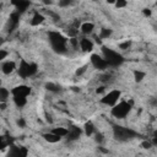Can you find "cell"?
Here are the masks:
<instances>
[{
    "label": "cell",
    "instance_id": "cell-35",
    "mask_svg": "<svg viewBox=\"0 0 157 157\" xmlns=\"http://www.w3.org/2000/svg\"><path fill=\"white\" fill-rule=\"evenodd\" d=\"M142 13H144L145 16H151V10L150 9H144Z\"/></svg>",
    "mask_w": 157,
    "mask_h": 157
},
{
    "label": "cell",
    "instance_id": "cell-6",
    "mask_svg": "<svg viewBox=\"0 0 157 157\" xmlns=\"http://www.w3.org/2000/svg\"><path fill=\"white\" fill-rule=\"evenodd\" d=\"M91 63H92V65L98 70H104V69H107L109 66L107 64V61L104 60V58L100 57L98 54H92L91 55Z\"/></svg>",
    "mask_w": 157,
    "mask_h": 157
},
{
    "label": "cell",
    "instance_id": "cell-18",
    "mask_svg": "<svg viewBox=\"0 0 157 157\" xmlns=\"http://www.w3.org/2000/svg\"><path fill=\"white\" fill-rule=\"evenodd\" d=\"M9 97V91L0 86V102H6Z\"/></svg>",
    "mask_w": 157,
    "mask_h": 157
},
{
    "label": "cell",
    "instance_id": "cell-24",
    "mask_svg": "<svg viewBox=\"0 0 157 157\" xmlns=\"http://www.w3.org/2000/svg\"><path fill=\"white\" fill-rule=\"evenodd\" d=\"M46 88H47L48 91H52V92H58V91H59V87L55 85V83H52V82L46 83Z\"/></svg>",
    "mask_w": 157,
    "mask_h": 157
},
{
    "label": "cell",
    "instance_id": "cell-1",
    "mask_svg": "<svg viewBox=\"0 0 157 157\" xmlns=\"http://www.w3.org/2000/svg\"><path fill=\"white\" fill-rule=\"evenodd\" d=\"M49 41L53 49L57 53H65L66 52V38L59 32H49Z\"/></svg>",
    "mask_w": 157,
    "mask_h": 157
},
{
    "label": "cell",
    "instance_id": "cell-31",
    "mask_svg": "<svg viewBox=\"0 0 157 157\" xmlns=\"http://www.w3.org/2000/svg\"><path fill=\"white\" fill-rule=\"evenodd\" d=\"M10 1H11V4L15 6V7H17L18 5H21V4H22L24 1H25V0H10Z\"/></svg>",
    "mask_w": 157,
    "mask_h": 157
},
{
    "label": "cell",
    "instance_id": "cell-15",
    "mask_svg": "<svg viewBox=\"0 0 157 157\" xmlns=\"http://www.w3.org/2000/svg\"><path fill=\"white\" fill-rule=\"evenodd\" d=\"M10 22H11V27H10L9 31H13L18 25V13H14V14L10 15Z\"/></svg>",
    "mask_w": 157,
    "mask_h": 157
},
{
    "label": "cell",
    "instance_id": "cell-3",
    "mask_svg": "<svg viewBox=\"0 0 157 157\" xmlns=\"http://www.w3.org/2000/svg\"><path fill=\"white\" fill-rule=\"evenodd\" d=\"M102 52H103V55H104V60H106L107 64L111 65V66H119L124 61V59H123V57L120 54H118L117 52H114V50H112L109 48L103 47Z\"/></svg>",
    "mask_w": 157,
    "mask_h": 157
},
{
    "label": "cell",
    "instance_id": "cell-19",
    "mask_svg": "<svg viewBox=\"0 0 157 157\" xmlns=\"http://www.w3.org/2000/svg\"><path fill=\"white\" fill-rule=\"evenodd\" d=\"M68 129H65V128H55V129H53V133L54 134H57V135H59L60 138H64V136H66L68 135Z\"/></svg>",
    "mask_w": 157,
    "mask_h": 157
},
{
    "label": "cell",
    "instance_id": "cell-21",
    "mask_svg": "<svg viewBox=\"0 0 157 157\" xmlns=\"http://www.w3.org/2000/svg\"><path fill=\"white\" fill-rule=\"evenodd\" d=\"M9 156H16V157H21V153H20V147H16V146H11V150L9 151Z\"/></svg>",
    "mask_w": 157,
    "mask_h": 157
},
{
    "label": "cell",
    "instance_id": "cell-33",
    "mask_svg": "<svg viewBox=\"0 0 157 157\" xmlns=\"http://www.w3.org/2000/svg\"><path fill=\"white\" fill-rule=\"evenodd\" d=\"M20 153H21V157H26L27 156V150L25 147H20Z\"/></svg>",
    "mask_w": 157,
    "mask_h": 157
},
{
    "label": "cell",
    "instance_id": "cell-7",
    "mask_svg": "<svg viewBox=\"0 0 157 157\" xmlns=\"http://www.w3.org/2000/svg\"><path fill=\"white\" fill-rule=\"evenodd\" d=\"M11 93H13V96H25V97H27L31 93V88L26 85H20V86H16L15 88H13Z\"/></svg>",
    "mask_w": 157,
    "mask_h": 157
},
{
    "label": "cell",
    "instance_id": "cell-25",
    "mask_svg": "<svg viewBox=\"0 0 157 157\" xmlns=\"http://www.w3.org/2000/svg\"><path fill=\"white\" fill-rule=\"evenodd\" d=\"M36 72H37V64L31 63V64H29V76H33Z\"/></svg>",
    "mask_w": 157,
    "mask_h": 157
},
{
    "label": "cell",
    "instance_id": "cell-13",
    "mask_svg": "<svg viewBox=\"0 0 157 157\" xmlns=\"http://www.w3.org/2000/svg\"><path fill=\"white\" fill-rule=\"evenodd\" d=\"M43 21H44V16L43 15L39 14V13H35L32 20H31V25H32V26H38V25H41L42 22H43Z\"/></svg>",
    "mask_w": 157,
    "mask_h": 157
},
{
    "label": "cell",
    "instance_id": "cell-26",
    "mask_svg": "<svg viewBox=\"0 0 157 157\" xmlns=\"http://www.w3.org/2000/svg\"><path fill=\"white\" fill-rule=\"evenodd\" d=\"M116 6L118 7V9H122V7H125L127 6V4H128V1L127 0H116Z\"/></svg>",
    "mask_w": 157,
    "mask_h": 157
},
{
    "label": "cell",
    "instance_id": "cell-43",
    "mask_svg": "<svg viewBox=\"0 0 157 157\" xmlns=\"http://www.w3.org/2000/svg\"><path fill=\"white\" fill-rule=\"evenodd\" d=\"M0 85H1V81H0Z\"/></svg>",
    "mask_w": 157,
    "mask_h": 157
},
{
    "label": "cell",
    "instance_id": "cell-27",
    "mask_svg": "<svg viewBox=\"0 0 157 157\" xmlns=\"http://www.w3.org/2000/svg\"><path fill=\"white\" fill-rule=\"evenodd\" d=\"M130 46H131V41H125V42H123V43L119 44V48L120 49H128Z\"/></svg>",
    "mask_w": 157,
    "mask_h": 157
},
{
    "label": "cell",
    "instance_id": "cell-28",
    "mask_svg": "<svg viewBox=\"0 0 157 157\" xmlns=\"http://www.w3.org/2000/svg\"><path fill=\"white\" fill-rule=\"evenodd\" d=\"M141 146H142V149H146V150H147V149H151V147H152V144H151L150 141H142V142H141Z\"/></svg>",
    "mask_w": 157,
    "mask_h": 157
},
{
    "label": "cell",
    "instance_id": "cell-29",
    "mask_svg": "<svg viewBox=\"0 0 157 157\" xmlns=\"http://www.w3.org/2000/svg\"><path fill=\"white\" fill-rule=\"evenodd\" d=\"M70 4V0H59V6L60 7H65Z\"/></svg>",
    "mask_w": 157,
    "mask_h": 157
},
{
    "label": "cell",
    "instance_id": "cell-20",
    "mask_svg": "<svg viewBox=\"0 0 157 157\" xmlns=\"http://www.w3.org/2000/svg\"><path fill=\"white\" fill-rule=\"evenodd\" d=\"M93 130H95V127H93V124L91 123V122H87L86 124H85V133H86V135H92V133H93Z\"/></svg>",
    "mask_w": 157,
    "mask_h": 157
},
{
    "label": "cell",
    "instance_id": "cell-16",
    "mask_svg": "<svg viewBox=\"0 0 157 157\" xmlns=\"http://www.w3.org/2000/svg\"><path fill=\"white\" fill-rule=\"evenodd\" d=\"M80 28H81V31L83 33H91L92 31H93V28H95V25L93 24H91V22H85V24H82L81 26H80Z\"/></svg>",
    "mask_w": 157,
    "mask_h": 157
},
{
    "label": "cell",
    "instance_id": "cell-41",
    "mask_svg": "<svg viewBox=\"0 0 157 157\" xmlns=\"http://www.w3.org/2000/svg\"><path fill=\"white\" fill-rule=\"evenodd\" d=\"M44 4H50V0H43Z\"/></svg>",
    "mask_w": 157,
    "mask_h": 157
},
{
    "label": "cell",
    "instance_id": "cell-34",
    "mask_svg": "<svg viewBox=\"0 0 157 157\" xmlns=\"http://www.w3.org/2000/svg\"><path fill=\"white\" fill-rule=\"evenodd\" d=\"M70 43H71L72 46H74V47L76 48V47H77V39H76L75 37H72V38L70 39Z\"/></svg>",
    "mask_w": 157,
    "mask_h": 157
},
{
    "label": "cell",
    "instance_id": "cell-12",
    "mask_svg": "<svg viewBox=\"0 0 157 157\" xmlns=\"http://www.w3.org/2000/svg\"><path fill=\"white\" fill-rule=\"evenodd\" d=\"M43 138H44L46 141L52 142V144H55V142L60 141V139H61V138L59 136V135H57V134H54V133H50V134H43Z\"/></svg>",
    "mask_w": 157,
    "mask_h": 157
},
{
    "label": "cell",
    "instance_id": "cell-8",
    "mask_svg": "<svg viewBox=\"0 0 157 157\" xmlns=\"http://www.w3.org/2000/svg\"><path fill=\"white\" fill-rule=\"evenodd\" d=\"M18 75L22 79H27L29 77V63H27L26 60H21V64L18 68Z\"/></svg>",
    "mask_w": 157,
    "mask_h": 157
},
{
    "label": "cell",
    "instance_id": "cell-14",
    "mask_svg": "<svg viewBox=\"0 0 157 157\" xmlns=\"http://www.w3.org/2000/svg\"><path fill=\"white\" fill-rule=\"evenodd\" d=\"M14 102H15V104L18 108H22V107L26 106L27 100H26L25 96H14Z\"/></svg>",
    "mask_w": 157,
    "mask_h": 157
},
{
    "label": "cell",
    "instance_id": "cell-11",
    "mask_svg": "<svg viewBox=\"0 0 157 157\" xmlns=\"http://www.w3.org/2000/svg\"><path fill=\"white\" fill-rule=\"evenodd\" d=\"M80 47L83 52H91L93 49V43L87 38H82L80 41Z\"/></svg>",
    "mask_w": 157,
    "mask_h": 157
},
{
    "label": "cell",
    "instance_id": "cell-36",
    "mask_svg": "<svg viewBox=\"0 0 157 157\" xmlns=\"http://www.w3.org/2000/svg\"><path fill=\"white\" fill-rule=\"evenodd\" d=\"M102 140H103V135L102 134H97L96 135V141L97 142H102Z\"/></svg>",
    "mask_w": 157,
    "mask_h": 157
},
{
    "label": "cell",
    "instance_id": "cell-22",
    "mask_svg": "<svg viewBox=\"0 0 157 157\" xmlns=\"http://www.w3.org/2000/svg\"><path fill=\"white\" fill-rule=\"evenodd\" d=\"M28 6H29V1H28V0H25V1H24L22 4L18 5V6L16 7V9H17V13H24Z\"/></svg>",
    "mask_w": 157,
    "mask_h": 157
},
{
    "label": "cell",
    "instance_id": "cell-40",
    "mask_svg": "<svg viewBox=\"0 0 157 157\" xmlns=\"http://www.w3.org/2000/svg\"><path fill=\"white\" fill-rule=\"evenodd\" d=\"M106 1H107L108 4H114V3H116V0H106Z\"/></svg>",
    "mask_w": 157,
    "mask_h": 157
},
{
    "label": "cell",
    "instance_id": "cell-10",
    "mask_svg": "<svg viewBox=\"0 0 157 157\" xmlns=\"http://www.w3.org/2000/svg\"><path fill=\"white\" fill-rule=\"evenodd\" d=\"M15 69H16V65H15L14 61H6V63H4L3 68H1V70H3V72H4L5 75H10Z\"/></svg>",
    "mask_w": 157,
    "mask_h": 157
},
{
    "label": "cell",
    "instance_id": "cell-17",
    "mask_svg": "<svg viewBox=\"0 0 157 157\" xmlns=\"http://www.w3.org/2000/svg\"><path fill=\"white\" fill-rule=\"evenodd\" d=\"M145 72L144 71H139V70H135L134 71V80L136 82H141L145 79Z\"/></svg>",
    "mask_w": 157,
    "mask_h": 157
},
{
    "label": "cell",
    "instance_id": "cell-23",
    "mask_svg": "<svg viewBox=\"0 0 157 157\" xmlns=\"http://www.w3.org/2000/svg\"><path fill=\"white\" fill-rule=\"evenodd\" d=\"M112 35V31L108 28H102L101 29V33H100V38H108Z\"/></svg>",
    "mask_w": 157,
    "mask_h": 157
},
{
    "label": "cell",
    "instance_id": "cell-30",
    "mask_svg": "<svg viewBox=\"0 0 157 157\" xmlns=\"http://www.w3.org/2000/svg\"><path fill=\"white\" fill-rule=\"evenodd\" d=\"M86 65H83V66H81V68H79L77 70H76V75H82L83 74V72H85L86 71Z\"/></svg>",
    "mask_w": 157,
    "mask_h": 157
},
{
    "label": "cell",
    "instance_id": "cell-37",
    "mask_svg": "<svg viewBox=\"0 0 157 157\" xmlns=\"http://www.w3.org/2000/svg\"><path fill=\"white\" fill-rule=\"evenodd\" d=\"M17 124H18V127L24 128V127H25V120H24V119H20V120L17 122Z\"/></svg>",
    "mask_w": 157,
    "mask_h": 157
},
{
    "label": "cell",
    "instance_id": "cell-32",
    "mask_svg": "<svg viewBox=\"0 0 157 157\" xmlns=\"http://www.w3.org/2000/svg\"><path fill=\"white\" fill-rule=\"evenodd\" d=\"M7 57V52L6 50H0V60H3Z\"/></svg>",
    "mask_w": 157,
    "mask_h": 157
},
{
    "label": "cell",
    "instance_id": "cell-4",
    "mask_svg": "<svg viewBox=\"0 0 157 157\" xmlns=\"http://www.w3.org/2000/svg\"><path fill=\"white\" fill-rule=\"evenodd\" d=\"M113 133H114V138L120 141H127L134 136H136V133L134 130L128 129V128H123V127H117V125L113 128Z\"/></svg>",
    "mask_w": 157,
    "mask_h": 157
},
{
    "label": "cell",
    "instance_id": "cell-38",
    "mask_svg": "<svg viewBox=\"0 0 157 157\" xmlns=\"http://www.w3.org/2000/svg\"><path fill=\"white\" fill-rule=\"evenodd\" d=\"M5 108H6V103L5 102H0V109L4 111Z\"/></svg>",
    "mask_w": 157,
    "mask_h": 157
},
{
    "label": "cell",
    "instance_id": "cell-5",
    "mask_svg": "<svg viewBox=\"0 0 157 157\" xmlns=\"http://www.w3.org/2000/svg\"><path fill=\"white\" fill-rule=\"evenodd\" d=\"M119 97H120V91L119 90H113L101 100V103L107 104V106H114V104L118 102Z\"/></svg>",
    "mask_w": 157,
    "mask_h": 157
},
{
    "label": "cell",
    "instance_id": "cell-39",
    "mask_svg": "<svg viewBox=\"0 0 157 157\" xmlns=\"http://www.w3.org/2000/svg\"><path fill=\"white\" fill-rule=\"evenodd\" d=\"M104 91V87H100V88H97V93H102Z\"/></svg>",
    "mask_w": 157,
    "mask_h": 157
},
{
    "label": "cell",
    "instance_id": "cell-9",
    "mask_svg": "<svg viewBox=\"0 0 157 157\" xmlns=\"http://www.w3.org/2000/svg\"><path fill=\"white\" fill-rule=\"evenodd\" d=\"M80 135H81V129L77 128V127H71L68 131V140H76L80 138Z\"/></svg>",
    "mask_w": 157,
    "mask_h": 157
},
{
    "label": "cell",
    "instance_id": "cell-42",
    "mask_svg": "<svg viewBox=\"0 0 157 157\" xmlns=\"http://www.w3.org/2000/svg\"><path fill=\"white\" fill-rule=\"evenodd\" d=\"M0 10H1V4H0Z\"/></svg>",
    "mask_w": 157,
    "mask_h": 157
},
{
    "label": "cell",
    "instance_id": "cell-2",
    "mask_svg": "<svg viewBox=\"0 0 157 157\" xmlns=\"http://www.w3.org/2000/svg\"><path fill=\"white\" fill-rule=\"evenodd\" d=\"M131 106H133V101H122L120 103H116L112 108V116L116 117L118 119H123L125 118L129 114L130 109H131Z\"/></svg>",
    "mask_w": 157,
    "mask_h": 157
}]
</instances>
